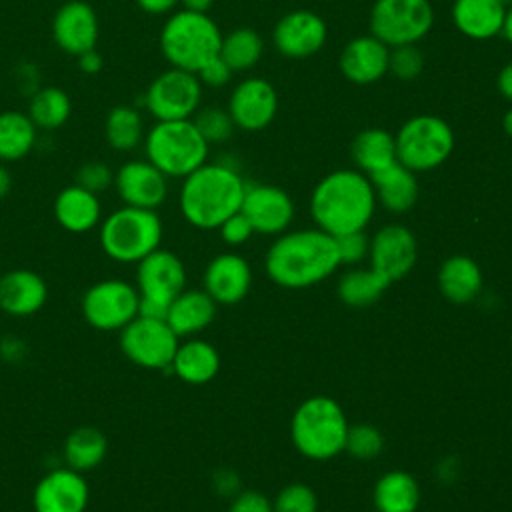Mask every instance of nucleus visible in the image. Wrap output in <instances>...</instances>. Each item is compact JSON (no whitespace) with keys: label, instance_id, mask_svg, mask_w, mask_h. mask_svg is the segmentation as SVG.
Listing matches in <instances>:
<instances>
[{"label":"nucleus","instance_id":"obj_1","mask_svg":"<svg viewBox=\"0 0 512 512\" xmlns=\"http://www.w3.org/2000/svg\"><path fill=\"white\" fill-rule=\"evenodd\" d=\"M268 278L290 290L326 280L340 266L336 238L320 228L282 232L266 252Z\"/></svg>","mask_w":512,"mask_h":512},{"label":"nucleus","instance_id":"obj_2","mask_svg":"<svg viewBox=\"0 0 512 512\" xmlns=\"http://www.w3.org/2000/svg\"><path fill=\"white\" fill-rule=\"evenodd\" d=\"M374 210L372 182L358 168H340L326 174L310 194V214L316 228L334 238L366 230Z\"/></svg>","mask_w":512,"mask_h":512},{"label":"nucleus","instance_id":"obj_3","mask_svg":"<svg viewBox=\"0 0 512 512\" xmlns=\"http://www.w3.org/2000/svg\"><path fill=\"white\" fill-rule=\"evenodd\" d=\"M246 180L236 164L220 158L204 162L182 178L178 204L184 220L200 230H216L226 218L240 212Z\"/></svg>","mask_w":512,"mask_h":512},{"label":"nucleus","instance_id":"obj_4","mask_svg":"<svg viewBox=\"0 0 512 512\" xmlns=\"http://www.w3.org/2000/svg\"><path fill=\"white\" fill-rule=\"evenodd\" d=\"M222 30L216 20L204 12L174 10L158 36L160 52L172 68L198 72L220 52Z\"/></svg>","mask_w":512,"mask_h":512},{"label":"nucleus","instance_id":"obj_5","mask_svg":"<svg viewBox=\"0 0 512 512\" xmlns=\"http://www.w3.org/2000/svg\"><path fill=\"white\" fill-rule=\"evenodd\" d=\"M348 420L342 406L328 396L304 400L290 424V436L296 450L310 460H330L346 446Z\"/></svg>","mask_w":512,"mask_h":512},{"label":"nucleus","instance_id":"obj_6","mask_svg":"<svg viewBox=\"0 0 512 512\" xmlns=\"http://www.w3.org/2000/svg\"><path fill=\"white\" fill-rule=\"evenodd\" d=\"M210 144L190 120H160L144 134V154L168 178H186L208 162Z\"/></svg>","mask_w":512,"mask_h":512},{"label":"nucleus","instance_id":"obj_7","mask_svg":"<svg viewBox=\"0 0 512 512\" xmlns=\"http://www.w3.org/2000/svg\"><path fill=\"white\" fill-rule=\"evenodd\" d=\"M164 226L156 210L122 206L100 222L102 252L122 264H138L144 256L160 248Z\"/></svg>","mask_w":512,"mask_h":512},{"label":"nucleus","instance_id":"obj_8","mask_svg":"<svg viewBox=\"0 0 512 512\" xmlns=\"http://www.w3.org/2000/svg\"><path fill=\"white\" fill-rule=\"evenodd\" d=\"M396 160L412 170L430 172L442 166L456 144L452 126L436 114H416L402 122L394 134Z\"/></svg>","mask_w":512,"mask_h":512},{"label":"nucleus","instance_id":"obj_9","mask_svg":"<svg viewBox=\"0 0 512 512\" xmlns=\"http://www.w3.org/2000/svg\"><path fill=\"white\" fill-rule=\"evenodd\" d=\"M434 26L430 0H374L368 16L370 34L388 48L418 44Z\"/></svg>","mask_w":512,"mask_h":512},{"label":"nucleus","instance_id":"obj_10","mask_svg":"<svg viewBox=\"0 0 512 512\" xmlns=\"http://www.w3.org/2000/svg\"><path fill=\"white\" fill-rule=\"evenodd\" d=\"M202 82L194 72L168 68L160 72L142 94V106L160 120H190L202 104Z\"/></svg>","mask_w":512,"mask_h":512},{"label":"nucleus","instance_id":"obj_11","mask_svg":"<svg viewBox=\"0 0 512 512\" xmlns=\"http://www.w3.org/2000/svg\"><path fill=\"white\" fill-rule=\"evenodd\" d=\"M140 294L136 286L122 278H104L92 284L82 300L84 320L100 332H120L138 316Z\"/></svg>","mask_w":512,"mask_h":512},{"label":"nucleus","instance_id":"obj_12","mask_svg":"<svg viewBox=\"0 0 512 512\" xmlns=\"http://www.w3.org/2000/svg\"><path fill=\"white\" fill-rule=\"evenodd\" d=\"M118 344L132 364L146 370H170L180 342L166 320L136 316L120 330Z\"/></svg>","mask_w":512,"mask_h":512},{"label":"nucleus","instance_id":"obj_13","mask_svg":"<svg viewBox=\"0 0 512 512\" xmlns=\"http://www.w3.org/2000/svg\"><path fill=\"white\" fill-rule=\"evenodd\" d=\"M278 104V92L266 78L248 76L232 88L226 110L238 130L262 132L276 118Z\"/></svg>","mask_w":512,"mask_h":512},{"label":"nucleus","instance_id":"obj_14","mask_svg":"<svg viewBox=\"0 0 512 512\" xmlns=\"http://www.w3.org/2000/svg\"><path fill=\"white\" fill-rule=\"evenodd\" d=\"M328 40L324 18L312 10H290L278 18L272 28V46L286 58H310L318 54Z\"/></svg>","mask_w":512,"mask_h":512},{"label":"nucleus","instance_id":"obj_15","mask_svg":"<svg viewBox=\"0 0 512 512\" xmlns=\"http://www.w3.org/2000/svg\"><path fill=\"white\" fill-rule=\"evenodd\" d=\"M240 212L248 218L254 232L280 236L294 220V202L286 190L272 184L246 182Z\"/></svg>","mask_w":512,"mask_h":512},{"label":"nucleus","instance_id":"obj_16","mask_svg":"<svg viewBox=\"0 0 512 512\" xmlns=\"http://www.w3.org/2000/svg\"><path fill=\"white\" fill-rule=\"evenodd\" d=\"M186 288L184 262L170 250L156 248L136 264V290L140 298L170 308L172 300Z\"/></svg>","mask_w":512,"mask_h":512},{"label":"nucleus","instance_id":"obj_17","mask_svg":"<svg viewBox=\"0 0 512 512\" xmlns=\"http://www.w3.org/2000/svg\"><path fill=\"white\" fill-rule=\"evenodd\" d=\"M368 258L370 268L392 284L414 268L418 258L416 238L402 224H386L372 236Z\"/></svg>","mask_w":512,"mask_h":512},{"label":"nucleus","instance_id":"obj_18","mask_svg":"<svg viewBox=\"0 0 512 512\" xmlns=\"http://www.w3.org/2000/svg\"><path fill=\"white\" fill-rule=\"evenodd\" d=\"M88 502L86 478L68 466L46 472L32 492L34 512H86Z\"/></svg>","mask_w":512,"mask_h":512},{"label":"nucleus","instance_id":"obj_19","mask_svg":"<svg viewBox=\"0 0 512 512\" xmlns=\"http://www.w3.org/2000/svg\"><path fill=\"white\" fill-rule=\"evenodd\" d=\"M98 38V14L88 2L68 0L56 10L52 18V40L62 52L80 56L82 52L96 48Z\"/></svg>","mask_w":512,"mask_h":512},{"label":"nucleus","instance_id":"obj_20","mask_svg":"<svg viewBox=\"0 0 512 512\" xmlns=\"http://www.w3.org/2000/svg\"><path fill=\"white\" fill-rule=\"evenodd\" d=\"M114 188L124 206L156 210L168 196V176L148 160H128L114 172Z\"/></svg>","mask_w":512,"mask_h":512},{"label":"nucleus","instance_id":"obj_21","mask_svg":"<svg viewBox=\"0 0 512 512\" xmlns=\"http://www.w3.org/2000/svg\"><path fill=\"white\" fill-rule=\"evenodd\" d=\"M390 48L372 34L352 38L340 52L338 68L342 76L356 84L368 86L382 80L388 74Z\"/></svg>","mask_w":512,"mask_h":512},{"label":"nucleus","instance_id":"obj_22","mask_svg":"<svg viewBox=\"0 0 512 512\" xmlns=\"http://www.w3.org/2000/svg\"><path fill=\"white\" fill-rule=\"evenodd\" d=\"M252 286L250 264L234 252L212 258L204 270V290L216 304H238Z\"/></svg>","mask_w":512,"mask_h":512},{"label":"nucleus","instance_id":"obj_23","mask_svg":"<svg viewBox=\"0 0 512 512\" xmlns=\"http://www.w3.org/2000/svg\"><path fill=\"white\" fill-rule=\"evenodd\" d=\"M48 300L46 280L28 268H16L0 276V310L14 318L34 316Z\"/></svg>","mask_w":512,"mask_h":512},{"label":"nucleus","instance_id":"obj_24","mask_svg":"<svg viewBox=\"0 0 512 512\" xmlns=\"http://www.w3.org/2000/svg\"><path fill=\"white\" fill-rule=\"evenodd\" d=\"M450 16L462 36L482 42L500 36L506 6L500 0H452Z\"/></svg>","mask_w":512,"mask_h":512},{"label":"nucleus","instance_id":"obj_25","mask_svg":"<svg viewBox=\"0 0 512 512\" xmlns=\"http://www.w3.org/2000/svg\"><path fill=\"white\" fill-rule=\"evenodd\" d=\"M54 218L60 228L72 234L94 230L102 222V204L98 194H92L78 184L62 188L54 200Z\"/></svg>","mask_w":512,"mask_h":512},{"label":"nucleus","instance_id":"obj_26","mask_svg":"<svg viewBox=\"0 0 512 512\" xmlns=\"http://www.w3.org/2000/svg\"><path fill=\"white\" fill-rule=\"evenodd\" d=\"M368 178L372 182L376 202H380L388 212H408L418 200L416 174L402 166L398 160Z\"/></svg>","mask_w":512,"mask_h":512},{"label":"nucleus","instance_id":"obj_27","mask_svg":"<svg viewBox=\"0 0 512 512\" xmlns=\"http://www.w3.org/2000/svg\"><path fill=\"white\" fill-rule=\"evenodd\" d=\"M216 318V302L206 290H182L170 304L166 322L178 338L194 336Z\"/></svg>","mask_w":512,"mask_h":512},{"label":"nucleus","instance_id":"obj_28","mask_svg":"<svg viewBox=\"0 0 512 512\" xmlns=\"http://www.w3.org/2000/svg\"><path fill=\"white\" fill-rule=\"evenodd\" d=\"M170 370L186 384L200 386L210 382L220 370L218 350L200 338H190L178 344Z\"/></svg>","mask_w":512,"mask_h":512},{"label":"nucleus","instance_id":"obj_29","mask_svg":"<svg viewBox=\"0 0 512 512\" xmlns=\"http://www.w3.org/2000/svg\"><path fill=\"white\" fill-rule=\"evenodd\" d=\"M438 288L446 300L454 304H468L482 290V270L468 256H450L438 270Z\"/></svg>","mask_w":512,"mask_h":512},{"label":"nucleus","instance_id":"obj_30","mask_svg":"<svg viewBox=\"0 0 512 512\" xmlns=\"http://www.w3.org/2000/svg\"><path fill=\"white\" fill-rule=\"evenodd\" d=\"M350 154L356 168L366 176H372L396 162L394 134L386 128H364L354 136Z\"/></svg>","mask_w":512,"mask_h":512},{"label":"nucleus","instance_id":"obj_31","mask_svg":"<svg viewBox=\"0 0 512 512\" xmlns=\"http://www.w3.org/2000/svg\"><path fill=\"white\" fill-rule=\"evenodd\" d=\"M372 500L378 512H414L420 502V488L412 474L392 470L378 478Z\"/></svg>","mask_w":512,"mask_h":512},{"label":"nucleus","instance_id":"obj_32","mask_svg":"<svg viewBox=\"0 0 512 512\" xmlns=\"http://www.w3.org/2000/svg\"><path fill=\"white\" fill-rule=\"evenodd\" d=\"M64 462L76 472H86L100 466L108 454V440L94 426H78L64 440Z\"/></svg>","mask_w":512,"mask_h":512},{"label":"nucleus","instance_id":"obj_33","mask_svg":"<svg viewBox=\"0 0 512 512\" xmlns=\"http://www.w3.org/2000/svg\"><path fill=\"white\" fill-rule=\"evenodd\" d=\"M38 140V128L26 112H0V162H18L26 158Z\"/></svg>","mask_w":512,"mask_h":512},{"label":"nucleus","instance_id":"obj_34","mask_svg":"<svg viewBox=\"0 0 512 512\" xmlns=\"http://www.w3.org/2000/svg\"><path fill=\"white\" fill-rule=\"evenodd\" d=\"M144 120L138 108L118 104L104 118L106 144L116 152H130L144 142Z\"/></svg>","mask_w":512,"mask_h":512},{"label":"nucleus","instance_id":"obj_35","mask_svg":"<svg viewBox=\"0 0 512 512\" xmlns=\"http://www.w3.org/2000/svg\"><path fill=\"white\" fill-rule=\"evenodd\" d=\"M26 114L38 130L52 132L62 128L72 114V100L58 86H44L30 96Z\"/></svg>","mask_w":512,"mask_h":512},{"label":"nucleus","instance_id":"obj_36","mask_svg":"<svg viewBox=\"0 0 512 512\" xmlns=\"http://www.w3.org/2000/svg\"><path fill=\"white\" fill-rule=\"evenodd\" d=\"M218 56L232 68V72L252 70L264 56V40L254 28H234L228 34H222Z\"/></svg>","mask_w":512,"mask_h":512},{"label":"nucleus","instance_id":"obj_37","mask_svg":"<svg viewBox=\"0 0 512 512\" xmlns=\"http://www.w3.org/2000/svg\"><path fill=\"white\" fill-rule=\"evenodd\" d=\"M390 286L382 274L372 268H354L340 276L338 280V296L344 304L362 308L376 302L384 290Z\"/></svg>","mask_w":512,"mask_h":512},{"label":"nucleus","instance_id":"obj_38","mask_svg":"<svg viewBox=\"0 0 512 512\" xmlns=\"http://www.w3.org/2000/svg\"><path fill=\"white\" fill-rule=\"evenodd\" d=\"M192 122L208 144H224L236 130L228 110L220 106L198 108V112L192 116Z\"/></svg>","mask_w":512,"mask_h":512},{"label":"nucleus","instance_id":"obj_39","mask_svg":"<svg viewBox=\"0 0 512 512\" xmlns=\"http://www.w3.org/2000/svg\"><path fill=\"white\" fill-rule=\"evenodd\" d=\"M384 448V438L380 430L370 424H354L348 428L344 450L358 460H372Z\"/></svg>","mask_w":512,"mask_h":512},{"label":"nucleus","instance_id":"obj_40","mask_svg":"<svg viewBox=\"0 0 512 512\" xmlns=\"http://www.w3.org/2000/svg\"><path fill=\"white\" fill-rule=\"evenodd\" d=\"M424 70V54L418 44H404L390 48V62L388 72L394 74L398 80L410 82L416 80Z\"/></svg>","mask_w":512,"mask_h":512},{"label":"nucleus","instance_id":"obj_41","mask_svg":"<svg viewBox=\"0 0 512 512\" xmlns=\"http://www.w3.org/2000/svg\"><path fill=\"white\" fill-rule=\"evenodd\" d=\"M318 498L314 490L302 482L288 484L272 502V512H316Z\"/></svg>","mask_w":512,"mask_h":512},{"label":"nucleus","instance_id":"obj_42","mask_svg":"<svg viewBox=\"0 0 512 512\" xmlns=\"http://www.w3.org/2000/svg\"><path fill=\"white\" fill-rule=\"evenodd\" d=\"M74 184L82 186L84 190L92 194H102L110 186H114V172L112 168L102 160H88L84 162L74 176Z\"/></svg>","mask_w":512,"mask_h":512},{"label":"nucleus","instance_id":"obj_43","mask_svg":"<svg viewBox=\"0 0 512 512\" xmlns=\"http://www.w3.org/2000/svg\"><path fill=\"white\" fill-rule=\"evenodd\" d=\"M336 246H338L340 264H356V262H360L368 256L370 240L364 234V230L362 232H350V234L338 236Z\"/></svg>","mask_w":512,"mask_h":512},{"label":"nucleus","instance_id":"obj_44","mask_svg":"<svg viewBox=\"0 0 512 512\" xmlns=\"http://www.w3.org/2000/svg\"><path fill=\"white\" fill-rule=\"evenodd\" d=\"M218 230H220L222 240H224L226 244H230V246H240V244L248 242L250 236L254 234L252 224L248 222V218H246L242 212H236V214H232L230 218H226V220L218 226Z\"/></svg>","mask_w":512,"mask_h":512},{"label":"nucleus","instance_id":"obj_45","mask_svg":"<svg viewBox=\"0 0 512 512\" xmlns=\"http://www.w3.org/2000/svg\"><path fill=\"white\" fill-rule=\"evenodd\" d=\"M232 68L220 58V56H214L210 62H206L198 72V80L202 82V86H208V88H222L226 86L230 80H232Z\"/></svg>","mask_w":512,"mask_h":512},{"label":"nucleus","instance_id":"obj_46","mask_svg":"<svg viewBox=\"0 0 512 512\" xmlns=\"http://www.w3.org/2000/svg\"><path fill=\"white\" fill-rule=\"evenodd\" d=\"M228 512H272V502L256 490H244L234 496Z\"/></svg>","mask_w":512,"mask_h":512},{"label":"nucleus","instance_id":"obj_47","mask_svg":"<svg viewBox=\"0 0 512 512\" xmlns=\"http://www.w3.org/2000/svg\"><path fill=\"white\" fill-rule=\"evenodd\" d=\"M136 6L152 16H164V14H172L176 10V6L180 4V0H134Z\"/></svg>","mask_w":512,"mask_h":512},{"label":"nucleus","instance_id":"obj_48","mask_svg":"<svg viewBox=\"0 0 512 512\" xmlns=\"http://www.w3.org/2000/svg\"><path fill=\"white\" fill-rule=\"evenodd\" d=\"M76 60H78L80 72H84V74H96V72H100L102 66H104L102 54H100L96 48L82 52L80 56H76Z\"/></svg>","mask_w":512,"mask_h":512},{"label":"nucleus","instance_id":"obj_49","mask_svg":"<svg viewBox=\"0 0 512 512\" xmlns=\"http://www.w3.org/2000/svg\"><path fill=\"white\" fill-rule=\"evenodd\" d=\"M214 486L220 494H238V488H240V480L236 476V472L232 470H220L216 472L214 476Z\"/></svg>","mask_w":512,"mask_h":512},{"label":"nucleus","instance_id":"obj_50","mask_svg":"<svg viewBox=\"0 0 512 512\" xmlns=\"http://www.w3.org/2000/svg\"><path fill=\"white\" fill-rule=\"evenodd\" d=\"M496 90L498 94L512 104V60L506 62L500 70H498V76H496Z\"/></svg>","mask_w":512,"mask_h":512},{"label":"nucleus","instance_id":"obj_51","mask_svg":"<svg viewBox=\"0 0 512 512\" xmlns=\"http://www.w3.org/2000/svg\"><path fill=\"white\" fill-rule=\"evenodd\" d=\"M0 354L8 362L20 360L22 354H24V342L20 338H16V336H6L0 342Z\"/></svg>","mask_w":512,"mask_h":512},{"label":"nucleus","instance_id":"obj_52","mask_svg":"<svg viewBox=\"0 0 512 512\" xmlns=\"http://www.w3.org/2000/svg\"><path fill=\"white\" fill-rule=\"evenodd\" d=\"M216 0H180V6L184 10H190V12H204L208 14V10L214 6Z\"/></svg>","mask_w":512,"mask_h":512},{"label":"nucleus","instance_id":"obj_53","mask_svg":"<svg viewBox=\"0 0 512 512\" xmlns=\"http://www.w3.org/2000/svg\"><path fill=\"white\" fill-rule=\"evenodd\" d=\"M10 190H12V174L4 166V162H0V200L6 198Z\"/></svg>","mask_w":512,"mask_h":512},{"label":"nucleus","instance_id":"obj_54","mask_svg":"<svg viewBox=\"0 0 512 512\" xmlns=\"http://www.w3.org/2000/svg\"><path fill=\"white\" fill-rule=\"evenodd\" d=\"M500 36H504L506 42L512 46V6L506 8V16H504V24H502Z\"/></svg>","mask_w":512,"mask_h":512},{"label":"nucleus","instance_id":"obj_55","mask_svg":"<svg viewBox=\"0 0 512 512\" xmlns=\"http://www.w3.org/2000/svg\"><path fill=\"white\" fill-rule=\"evenodd\" d=\"M502 130H504V134L508 136V138H512V106L504 112V116H502Z\"/></svg>","mask_w":512,"mask_h":512},{"label":"nucleus","instance_id":"obj_56","mask_svg":"<svg viewBox=\"0 0 512 512\" xmlns=\"http://www.w3.org/2000/svg\"><path fill=\"white\" fill-rule=\"evenodd\" d=\"M500 2H502L506 8H508V6H512V0H500Z\"/></svg>","mask_w":512,"mask_h":512}]
</instances>
